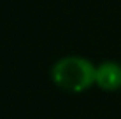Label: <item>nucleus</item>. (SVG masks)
Segmentation results:
<instances>
[{
	"label": "nucleus",
	"instance_id": "nucleus-1",
	"mask_svg": "<svg viewBox=\"0 0 121 119\" xmlns=\"http://www.w3.org/2000/svg\"><path fill=\"white\" fill-rule=\"evenodd\" d=\"M97 65L77 54L63 56L51 67V81L60 89L69 93H84L95 86Z\"/></svg>",
	"mask_w": 121,
	"mask_h": 119
},
{
	"label": "nucleus",
	"instance_id": "nucleus-2",
	"mask_svg": "<svg viewBox=\"0 0 121 119\" xmlns=\"http://www.w3.org/2000/svg\"><path fill=\"white\" fill-rule=\"evenodd\" d=\"M95 86L107 93L119 91L121 89V63L112 60L98 63L97 72H95Z\"/></svg>",
	"mask_w": 121,
	"mask_h": 119
}]
</instances>
